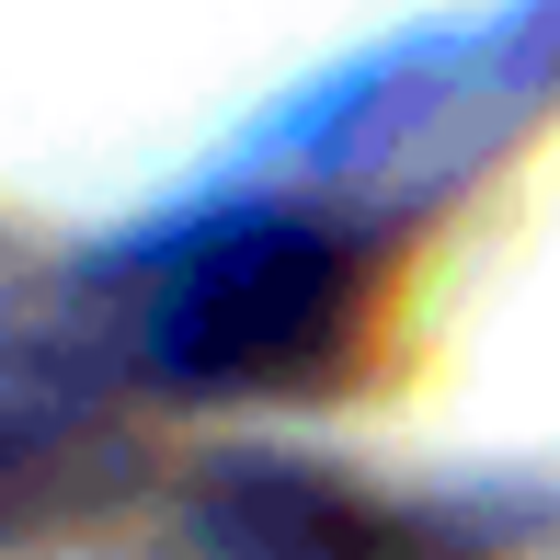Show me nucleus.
<instances>
[{"label": "nucleus", "mask_w": 560, "mask_h": 560, "mask_svg": "<svg viewBox=\"0 0 560 560\" xmlns=\"http://www.w3.org/2000/svg\"><path fill=\"white\" fill-rule=\"evenodd\" d=\"M354 343V252L310 218H218L138 287V366L172 389H310Z\"/></svg>", "instance_id": "1"}]
</instances>
